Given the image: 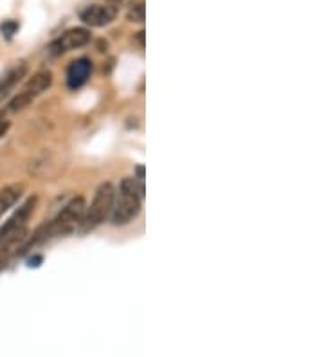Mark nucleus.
Wrapping results in <instances>:
<instances>
[{"mask_svg": "<svg viewBox=\"0 0 324 357\" xmlns=\"http://www.w3.org/2000/svg\"><path fill=\"white\" fill-rule=\"evenodd\" d=\"M87 208V203L83 197H74L73 200H68L65 206H63L62 211L56 215V217L51 220V222L45 226V233H36V237H65L68 233L76 231L79 224H82L83 213Z\"/></svg>", "mask_w": 324, "mask_h": 357, "instance_id": "3", "label": "nucleus"}, {"mask_svg": "<svg viewBox=\"0 0 324 357\" xmlns=\"http://www.w3.org/2000/svg\"><path fill=\"white\" fill-rule=\"evenodd\" d=\"M18 22L16 20H4L2 24H0V33H2V36H5V38H11L13 34L18 31Z\"/></svg>", "mask_w": 324, "mask_h": 357, "instance_id": "12", "label": "nucleus"}, {"mask_svg": "<svg viewBox=\"0 0 324 357\" xmlns=\"http://www.w3.org/2000/svg\"><path fill=\"white\" fill-rule=\"evenodd\" d=\"M53 85V73L51 71H40L34 76L29 78V82L25 83L24 91L20 92L18 96H15L10 102V111L11 112H18L22 108H25L27 105L36 100L38 96H42L47 89H51Z\"/></svg>", "mask_w": 324, "mask_h": 357, "instance_id": "4", "label": "nucleus"}, {"mask_svg": "<svg viewBox=\"0 0 324 357\" xmlns=\"http://www.w3.org/2000/svg\"><path fill=\"white\" fill-rule=\"evenodd\" d=\"M117 13L116 4H90L79 11V20L88 27H105L116 20Z\"/></svg>", "mask_w": 324, "mask_h": 357, "instance_id": "7", "label": "nucleus"}, {"mask_svg": "<svg viewBox=\"0 0 324 357\" xmlns=\"http://www.w3.org/2000/svg\"><path fill=\"white\" fill-rule=\"evenodd\" d=\"M36 203L38 198L29 197L25 200L18 209H16L13 215H11L8 220L4 222V226L0 227V238H10V237H18V235H27L29 229H27V224H29V218L33 215L34 208H36Z\"/></svg>", "mask_w": 324, "mask_h": 357, "instance_id": "5", "label": "nucleus"}, {"mask_svg": "<svg viewBox=\"0 0 324 357\" xmlns=\"http://www.w3.org/2000/svg\"><path fill=\"white\" fill-rule=\"evenodd\" d=\"M27 71H29L27 63L20 62L16 63L15 67L10 69L4 76L0 78V102L10 94L11 89H15V85H18V82L27 74Z\"/></svg>", "mask_w": 324, "mask_h": 357, "instance_id": "9", "label": "nucleus"}, {"mask_svg": "<svg viewBox=\"0 0 324 357\" xmlns=\"http://www.w3.org/2000/svg\"><path fill=\"white\" fill-rule=\"evenodd\" d=\"M128 20H132V22H139V24L145 22V2H142V0H139V2H136V4L130 5V11H128Z\"/></svg>", "mask_w": 324, "mask_h": 357, "instance_id": "11", "label": "nucleus"}, {"mask_svg": "<svg viewBox=\"0 0 324 357\" xmlns=\"http://www.w3.org/2000/svg\"><path fill=\"white\" fill-rule=\"evenodd\" d=\"M114 195H116V188L112 183H103L99 184V188L96 189L94 194L92 203L90 206L85 208L83 213L82 224H79V233L87 235V233L94 231L96 227L101 226L108 217H110L112 206H114Z\"/></svg>", "mask_w": 324, "mask_h": 357, "instance_id": "2", "label": "nucleus"}, {"mask_svg": "<svg viewBox=\"0 0 324 357\" xmlns=\"http://www.w3.org/2000/svg\"><path fill=\"white\" fill-rule=\"evenodd\" d=\"M92 73V62L88 58L74 60L67 69V85L71 91L83 87Z\"/></svg>", "mask_w": 324, "mask_h": 357, "instance_id": "8", "label": "nucleus"}, {"mask_svg": "<svg viewBox=\"0 0 324 357\" xmlns=\"http://www.w3.org/2000/svg\"><path fill=\"white\" fill-rule=\"evenodd\" d=\"M145 194L140 192L139 184L134 177H125L119 183L114 195V206L110 211V220L114 226H126L134 218H137L140 211V203Z\"/></svg>", "mask_w": 324, "mask_h": 357, "instance_id": "1", "label": "nucleus"}, {"mask_svg": "<svg viewBox=\"0 0 324 357\" xmlns=\"http://www.w3.org/2000/svg\"><path fill=\"white\" fill-rule=\"evenodd\" d=\"M90 38L92 36H90V31L88 30H85V27H73V30L60 34L58 38L49 45L47 51L51 56H62V54L71 53L74 49L85 47L90 42Z\"/></svg>", "mask_w": 324, "mask_h": 357, "instance_id": "6", "label": "nucleus"}, {"mask_svg": "<svg viewBox=\"0 0 324 357\" xmlns=\"http://www.w3.org/2000/svg\"><path fill=\"white\" fill-rule=\"evenodd\" d=\"M8 130H10V123H8V121H4V119H0V139L4 137L5 132H8Z\"/></svg>", "mask_w": 324, "mask_h": 357, "instance_id": "13", "label": "nucleus"}, {"mask_svg": "<svg viewBox=\"0 0 324 357\" xmlns=\"http://www.w3.org/2000/svg\"><path fill=\"white\" fill-rule=\"evenodd\" d=\"M22 194H24V186L22 184H10L4 189H0V218H2L5 211H10L18 203Z\"/></svg>", "mask_w": 324, "mask_h": 357, "instance_id": "10", "label": "nucleus"}]
</instances>
